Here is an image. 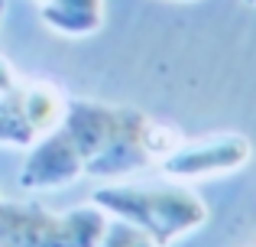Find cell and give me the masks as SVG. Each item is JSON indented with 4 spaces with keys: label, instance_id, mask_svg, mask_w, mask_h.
<instances>
[{
    "label": "cell",
    "instance_id": "6da1fadb",
    "mask_svg": "<svg viewBox=\"0 0 256 247\" xmlns=\"http://www.w3.org/2000/svg\"><path fill=\"white\" fill-rule=\"evenodd\" d=\"M185 133L140 108L72 98L56 130L39 137L20 166V189L56 192L78 179H126L169 156Z\"/></svg>",
    "mask_w": 256,
    "mask_h": 247
},
{
    "label": "cell",
    "instance_id": "7a4b0ae2",
    "mask_svg": "<svg viewBox=\"0 0 256 247\" xmlns=\"http://www.w3.org/2000/svg\"><path fill=\"white\" fill-rule=\"evenodd\" d=\"M98 205L107 218L133 224L146 231L152 241L169 247L178 237L194 234L208 224V202L188 182L156 179V182H136V179H114L100 182L88 198Z\"/></svg>",
    "mask_w": 256,
    "mask_h": 247
},
{
    "label": "cell",
    "instance_id": "3957f363",
    "mask_svg": "<svg viewBox=\"0 0 256 247\" xmlns=\"http://www.w3.org/2000/svg\"><path fill=\"white\" fill-rule=\"evenodd\" d=\"M107 215L84 202L52 211L39 202H13L0 192V247H98Z\"/></svg>",
    "mask_w": 256,
    "mask_h": 247
},
{
    "label": "cell",
    "instance_id": "277c9868",
    "mask_svg": "<svg viewBox=\"0 0 256 247\" xmlns=\"http://www.w3.org/2000/svg\"><path fill=\"white\" fill-rule=\"evenodd\" d=\"M253 159V140L246 133L224 130V133H208L194 137L175 146L169 156L156 163L159 176L175 179V182H198V179H218V176H234L246 169Z\"/></svg>",
    "mask_w": 256,
    "mask_h": 247
},
{
    "label": "cell",
    "instance_id": "5b68a950",
    "mask_svg": "<svg viewBox=\"0 0 256 247\" xmlns=\"http://www.w3.org/2000/svg\"><path fill=\"white\" fill-rule=\"evenodd\" d=\"M26 85L30 78H23L10 59L0 56V146L10 150H30L39 140L26 117Z\"/></svg>",
    "mask_w": 256,
    "mask_h": 247
},
{
    "label": "cell",
    "instance_id": "8992f818",
    "mask_svg": "<svg viewBox=\"0 0 256 247\" xmlns=\"http://www.w3.org/2000/svg\"><path fill=\"white\" fill-rule=\"evenodd\" d=\"M39 20L56 36L84 39L104 26V0H32Z\"/></svg>",
    "mask_w": 256,
    "mask_h": 247
},
{
    "label": "cell",
    "instance_id": "52a82bcc",
    "mask_svg": "<svg viewBox=\"0 0 256 247\" xmlns=\"http://www.w3.org/2000/svg\"><path fill=\"white\" fill-rule=\"evenodd\" d=\"M65 104H68V95L56 82L30 78V85H26V117H30V127L36 130V137H46L49 130H56L65 114Z\"/></svg>",
    "mask_w": 256,
    "mask_h": 247
},
{
    "label": "cell",
    "instance_id": "ba28073f",
    "mask_svg": "<svg viewBox=\"0 0 256 247\" xmlns=\"http://www.w3.org/2000/svg\"><path fill=\"white\" fill-rule=\"evenodd\" d=\"M98 247H162L159 241H152L146 231L133 228V224L120 221V218H107L104 234H100Z\"/></svg>",
    "mask_w": 256,
    "mask_h": 247
},
{
    "label": "cell",
    "instance_id": "9c48e42d",
    "mask_svg": "<svg viewBox=\"0 0 256 247\" xmlns=\"http://www.w3.org/2000/svg\"><path fill=\"white\" fill-rule=\"evenodd\" d=\"M4 10H6V0H0V20H4Z\"/></svg>",
    "mask_w": 256,
    "mask_h": 247
},
{
    "label": "cell",
    "instance_id": "30bf717a",
    "mask_svg": "<svg viewBox=\"0 0 256 247\" xmlns=\"http://www.w3.org/2000/svg\"><path fill=\"white\" fill-rule=\"evenodd\" d=\"M244 4H246V7H256V0H244Z\"/></svg>",
    "mask_w": 256,
    "mask_h": 247
}]
</instances>
